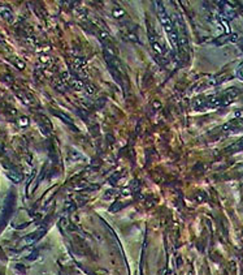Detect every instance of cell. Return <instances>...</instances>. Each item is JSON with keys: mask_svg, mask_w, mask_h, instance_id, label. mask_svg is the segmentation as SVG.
<instances>
[{"mask_svg": "<svg viewBox=\"0 0 243 275\" xmlns=\"http://www.w3.org/2000/svg\"><path fill=\"white\" fill-rule=\"evenodd\" d=\"M40 234V232H39ZM38 232H34V234H31V235H29V236H26L23 240H22V243L23 244H31V243H34L38 239V236H40Z\"/></svg>", "mask_w": 243, "mask_h": 275, "instance_id": "obj_5", "label": "cell"}, {"mask_svg": "<svg viewBox=\"0 0 243 275\" xmlns=\"http://www.w3.org/2000/svg\"><path fill=\"white\" fill-rule=\"evenodd\" d=\"M156 7H158V11H159V20H160V22H161V25H163L164 30H165L167 35L169 37V41H170V43H172V46L174 47V48H177V46H178V34H177V31H176L174 24H173L172 19L167 14L165 9H164V8L161 7L160 3H158V5H156Z\"/></svg>", "mask_w": 243, "mask_h": 275, "instance_id": "obj_1", "label": "cell"}, {"mask_svg": "<svg viewBox=\"0 0 243 275\" xmlns=\"http://www.w3.org/2000/svg\"><path fill=\"white\" fill-rule=\"evenodd\" d=\"M0 16L7 21H12V19H13V13L11 11V8L8 5H4V4H0Z\"/></svg>", "mask_w": 243, "mask_h": 275, "instance_id": "obj_2", "label": "cell"}, {"mask_svg": "<svg viewBox=\"0 0 243 275\" xmlns=\"http://www.w3.org/2000/svg\"><path fill=\"white\" fill-rule=\"evenodd\" d=\"M151 44H152V48H153V51L156 52V54H158V55H164V50L160 46V43L156 41L155 38H152V37H151Z\"/></svg>", "mask_w": 243, "mask_h": 275, "instance_id": "obj_4", "label": "cell"}, {"mask_svg": "<svg viewBox=\"0 0 243 275\" xmlns=\"http://www.w3.org/2000/svg\"><path fill=\"white\" fill-rule=\"evenodd\" d=\"M7 176H8V179H11L14 183H21L22 181V175L18 171L9 170V171H7Z\"/></svg>", "mask_w": 243, "mask_h": 275, "instance_id": "obj_3", "label": "cell"}, {"mask_svg": "<svg viewBox=\"0 0 243 275\" xmlns=\"http://www.w3.org/2000/svg\"><path fill=\"white\" fill-rule=\"evenodd\" d=\"M14 60V63H16V65H17V68H20V69H22L23 68V63L22 61H20V60H17V59H13Z\"/></svg>", "mask_w": 243, "mask_h": 275, "instance_id": "obj_6", "label": "cell"}]
</instances>
